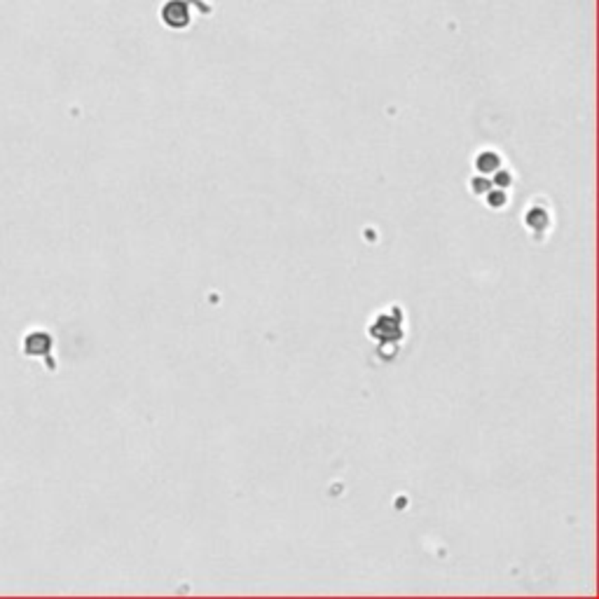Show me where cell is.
I'll return each instance as SVG.
<instances>
[{
	"label": "cell",
	"mask_w": 599,
	"mask_h": 599,
	"mask_svg": "<svg viewBox=\"0 0 599 599\" xmlns=\"http://www.w3.org/2000/svg\"><path fill=\"white\" fill-rule=\"evenodd\" d=\"M496 183H499V185H508V183H510V176L501 171L499 176H496Z\"/></svg>",
	"instance_id": "cell-5"
},
{
	"label": "cell",
	"mask_w": 599,
	"mask_h": 599,
	"mask_svg": "<svg viewBox=\"0 0 599 599\" xmlns=\"http://www.w3.org/2000/svg\"><path fill=\"white\" fill-rule=\"evenodd\" d=\"M473 185H475V195H487L489 190H492V183L489 181H473Z\"/></svg>",
	"instance_id": "cell-4"
},
{
	"label": "cell",
	"mask_w": 599,
	"mask_h": 599,
	"mask_svg": "<svg viewBox=\"0 0 599 599\" xmlns=\"http://www.w3.org/2000/svg\"><path fill=\"white\" fill-rule=\"evenodd\" d=\"M475 166H478V171H480V173H494V171H499V166H501V157L496 155V153H492V150H487V153H483V155L478 157Z\"/></svg>",
	"instance_id": "cell-2"
},
{
	"label": "cell",
	"mask_w": 599,
	"mask_h": 599,
	"mask_svg": "<svg viewBox=\"0 0 599 599\" xmlns=\"http://www.w3.org/2000/svg\"><path fill=\"white\" fill-rule=\"evenodd\" d=\"M164 21L173 29L185 26V24L190 21L188 3H183V0H171V3L164 7Z\"/></svg>",
	"instance_id": "cell-1"
},
{
	"label": "cell",
	"mask_w": 599,
	"mask_h": 599,
	"mask_svg": "<svg viewBox=\"0 0 599 599\" xmlns=\"http://www.w3.org/2000/svg\"><path fill=\"white\" fill-rule=\"evenodd\" d=\"M487 199H489V204H492V208H501L505 201H508L505 192H494V190L487 192Z\"/></svg>",
	"instance_id": "cell-3"
}]
</instances>
